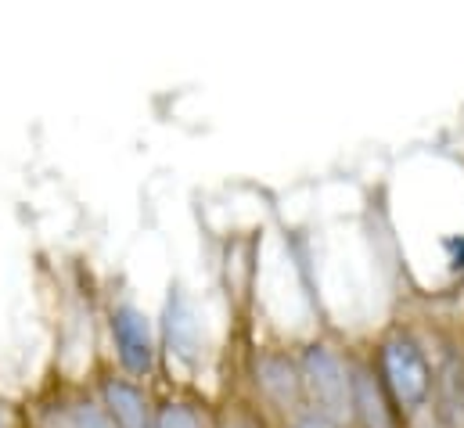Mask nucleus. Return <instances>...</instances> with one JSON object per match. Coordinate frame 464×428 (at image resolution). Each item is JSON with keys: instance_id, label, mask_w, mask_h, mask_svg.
I'll return each mask as SVG.
<instances>
[{"instance_id": "1", "label": "nucleus", "mask_w": 464, "mask_h": 428, "mask_svg": "<svg viewBox=\"0 0 464 428\" xmlns=\"http://www.w3.org/2000/svg\"><path fill=\"white\" fill-rule=\"evenodd\" d=\"M382 374H385V385H389L392 400L407 411L421 407L432 393L429 360L421 356V349L411 338H392V342L382 345Z\"/></svg>"}, {"instance_id": "2", "label": "nucleus", "mask_w": 464, "mask_h": 428, "mask_svg": "<svg viewBox=\"0 0 464 428\" xmlns=\"http://www.w3.org/2000/svg\"><path fill=\"white\" fill-rule=\"evenodd\" d=\"M303 382L310 389V396L317 400V407L324 411L321 418H335L349 411L346 404H353V389L346 382V371L339 364V356L328 345H310L303 356Z\"/></svg>"}, {"instance_id": "3", "label": "nucleus", "mask_w": 464, "mask_h": 428, "mask_svg": "<svg viewBox=\"0 0 464 428\" xmlns=\"http://www.w3.org/2000/svg\"><path fill=\"white\" fill-rule=\"evenodd\" d=\"M112 335H116L122 367L133 371V374H148L151 360H155V342H151L148 317L140 310H133V306H122V310L112 314Z\"/></svg>"}, {"instance_id": "4", "label": "nucleus", "mask_w": 464, "mask_h": 428, "mask_svg": "<svg viewBox=\"0 0 464 428\" xmlns=\"http://www.w3.org/2000/svg\"><path fill=\"white\" fill-rule=\"evenodd\" d=\"M349 389H353V411H356L360 425L363 428H400L396 425L392 407H389L385 389H382L367 371H356Z\"/></svg>"}, {"instance_id": "5", "label": "nucleus", "mask_w": 464, "mask_h": 428, "mask_svg": "<svg viewBox=\"0 0 464 428\" xmlns=\"http://www.w3.org/2000/svg\"><path fill=\"white\" fill-rule=\"evenodd\" d=\"M166 335H169V345L184 356V360H195V345H198V321L188 306V299L173 288L169 296V306H166Z\"/></svg>"}, {"instance_id": "6", "label": "nucleus", "mask_w": 464, "mask_h": 428, "mask_svg": "<svg viewBox=\"0 0 464 428\" xmlns=\"http://www.w3.org/2000/svg\"><path fill=\"white\" fill-rule=\"evenodd\" d=\"M105 404L119 428H148V404L126 382H105Z\"/></svg>"}, {"instance_id": "7", "label": "nucleus", "mask_w": 464, "mask_h": 428, "mask_svg": "<svg viewBox=\"0 0 464 428\" xmlns=\"http://www.w3.org/2000/svg\"><path fill=\"white\" fill-rule=\"evenodd\" d=\"M259 374H263V385L270 389V396H274L277 404H292V400L299 396V382H303V378H295V371H292L285 360H266Z\"/></svg>"}, {"instance_id": "8", "label": "nucleus", "mask_w": 464, "mask_h": 428, "mask_svg": "<svg viewBox=\"0 0 464 428\" xmlns=\"http://www.w3.org/2000/svg\"><path fill=\"white\" fill-rule=\"evenodd\" d=\"M159 428H198V418H195L184 404H169V407H162V414H159Z\"/></svg>"}, {"instance_id": "9", "label": "nucleus", "mask_w": 464, "mask_h": 428, "mask_svg": "<svg viewBox=\"0 0 464 428\" xmlns=\"http://www.w3.org/2000/svg\"><path fill=\"white\" fill-rule=\"evenodd\" d=\"M72 422L76 428H116L98 407H91V404H83V407H76V414H72Z\"/></svg>"}, {"instance_id": "10", "label": "nucleus", "mask_w": 464, "mask_h": 428, "mask_svg": "<svg viewBox=\"0 0 464 428\" xmlns=\"http://www.w3.org/2000/svg\"><path fill=\"white\" fill-rule=\"evenodd\" d=\"M295 428H339L335 422H328V418H321V414H310V418H303Z\"/></svg>"}, {"instance_id": "11", "label": "nucleus", "mask_w": 464, "mask_h": 428, "mask_svg": "<svg viewBox=\"0 0 464 428\" xmlns=\"http://www.w3.org/2000/svg\"><path fill=\"white\" fill-rule=\"evenodd\" d=\"M0 428H4V422H0Z\"/></svg>"}]
</instances>
